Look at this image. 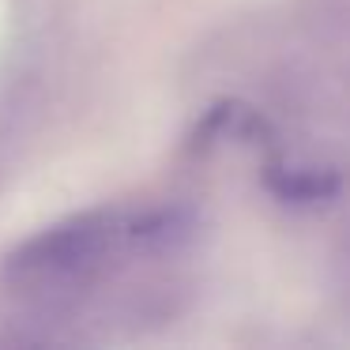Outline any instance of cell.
Here are the masks:
<instances>
[{
    "label": "cell",
    "instance_id": "6da1fadb",
    "mask_svg": "<svg viewBox=\"0 0 350 350\" xmlns=\"http://www.w3.org/2000/svg\"><path fill=\"white\" fill-rule=\"evenodd\" d=\"M117 241H124V219L106 211L79 215L61 226L42 230L27 245H19L8 256V279L19 282H61L91 271L98 260L109 256Z\"/></svg>",
    "mask_w": 350,
    "mask_h": 350
}]
</instances>
